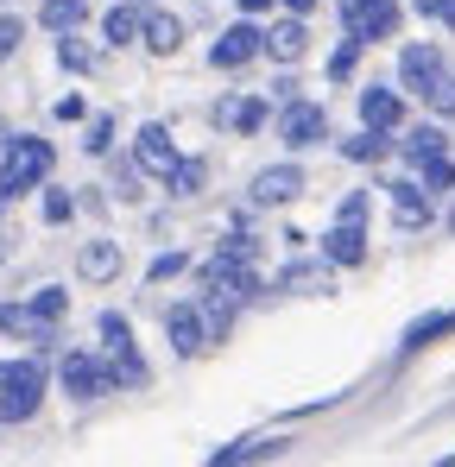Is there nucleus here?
Masks as SVG:
<instances>
[{
  "label": "nucleus",
  "mask_w": 455,
  "mask_h": 467,
  "mask_svg": "<svg viewBox=\"0 0 455 467\" xmlns=\"http://www.w3.org/2000/svg\"><path fill=\"white\" fill-rule=\"evenodd\" d=\"M45 177H51V146H45V140H32V133L6 140V152H0V202L38 190Z\"/></svg>",
  "instance_id": "nucleus-1"
},
{
  "label": "nucleus",
  "mask_w": 455,
  "mask_h": 467,
  "mask_svg": "<svg viewBox=\"0 0 455 467\" xmlns=\"http://www.w3.org/2000/svg\"><path fill=\"white\" fill-rule=\"evenodd\" d=\"M45 367L38 360H0V423H32L38 417Z\"/></svg>",
  "instance_id": "nucleus-2"
},
{
  "label": "nucleus",
  "mask_w": 455,
  "mask_h": 467,
  "mask_svg": "<svg viewBox=\"0 0 455 467\" xmlns=\"http://www.w3.org/2000/svg\"><path fill=\"white\" fill-rule=\"evenodd\" d=\"M342 19L354 45H379L398 32V0H342Z\"/></svg>",
  "instance_id": "nucleus-3"
},
{
  "label": "nucleus",
  "mask_w": 455,
  "mask_h": 467,
  "mask_svg": "<svg viewBox=\"0 0 455 467\" xmlns=\"http://www.w3.org/2000/svg\"><path fill=\"white\" fill-rule=\"evenodd\" d=\"M279 140L285 146H323L329 140V114H323V101H303V95H291L285 108H279Z\"/></svg>",
  "instance_id": "nucleus-4"
},
{
  "label": "nucleus",
  "mask_w": 455,
  "mask_h": 467,
  "mask_svg": "<svg viewBox=\"0 0 455 467\" xmlns=\"http://www.w3.org/2000/svg\"><path fill=\"white\" fill-rule=\"evenodd\" d=\"M164 335H171V348H177L184 360L209 348V322H203L196 304H171V310H164Z\"/></svg>",
  "instance_id": "nucleus-5"
},
{
  "label": "nucleus",
  "mask_w": 455,
  "mask_h": 467,
  "mask_svg": "<svg viewBox=\"0 0 455 467\" xmlns=\"http://www.w3.org/2000/svg\"><path fill=\"white\" fill-rule=\"evenodd\" d=\"M437 82H443V51H437V45H411V51L398 57V88L430 95Z\"/></svg>",
  "instance_id": "nucleus-6"
},
{
  "label": "nucleus",
  "mask_w": 455,
  "mask_h": 467,
  "mask_svg": "<svg viewBox=\"0 0 455 467\" xmlns=\"http://www.w3.org/2000/svg\"><path fill=\"white\" fill-rule=\"evenodd\" d=\"M253 57H259V26H253V19L228 26L222 38H216V51H209L216 70H240V64H253Z\"/></svg>",
  "instance_id": "nucleus-7"
},
{
  "label": "nucleus",
  "mask_w": 455,
  "mask_h": 467,
  "mask_svg": "<svg viewBox=\"0 0 455 467\" xmlns=\"http://www.w3.org/2000/svg\"><path fill=\"white\" fill-rule=\"evenodd\" d=\"M133 158H140V171H146V177H158V183L177 171V146H171V133H164L158 120H146V127H140V146H133Z\"/></svg>",
  "instance_id": "nucleus-8"
},
{
  "label": "nucleus",
  "mask_w": 455,
  "mask_h": 467,
  "mask_svg": "<svg viewBox=\"0 0 455 467\" xmlns=\"http://www.w3.org/2000/svg\"><path fill=\"white\" fill-rule=\"evenodd\" d=\"M259 51H272L279 64H298L303 51H310V26H303L298 13H291V19H279L272 32H259Z\"/></svg>",
  "instance_id": "nucleus-9"
},
{
  "label": "nucleus",
  "mask_w": 455,
  "mask_h": 467,
  "mask_svg": "<svg viewBox=\"0 0 455 467\" xmlns=\"http://www.w3.org/2000/svg\"><path fill=\"white\" fill-rule=\"evenodd\" d=\"M323 259L329 265H361L367 259V228L361 222H335V228L323 234Z\"/></svg>",
  "instance_id": "nucleus-10"
},
{
  "label": "nucleus",
  "mask_w": 455,
  "mask_h": 467,
  "mask_svg": "<svg viewBox=\"0 0 455 467\" xmlns=\"http://www.w3.org/2000/svg\"><path fill=\"white\" fill-rule=\"evenodd\" d=\"M405 120V101H398V88H361V127H374V133H392Z\"/></svg>",
  "instance_id": "nucleus-11"
},
{
  "label": "nucleus",
  "mask_w": 455,
  "mask_h": 467,
  "mask_svg": "<svg viewBox=\"0 0 455 467\" xmlns=\"http://www.w3.org/2000/svg\"><path fill=\"white\" fill-rule=\"evenodd\" d=\"M64 391H70V398H101V391H108L101 360H95V354H64Z\"/></svg>",
  "instance_id": "nucleus-12"
},
{
  "label": "nucleus",
  "mask_w": 455,
  "mask_h": 467,
  "mask_svg": "<svg viewBox=\"0 0 455 467\" xmlns=\"http://www.w3.org/2000/svg\"><path fill=\"white\" fill-rule=\"evenodd\" d=\"M76 272H82L89 285H108V278H121V240H89V246L76 253Z\"/></svg>",
  "instance_id": "nucleus-13"
},
{
  "label": "nucleus",
  "mask_w": 455,
  "mask_h": 467,
  "mask_svg": "<svg viewBox=\"0 0 455 467\" xmlns=\"http://www.w3.org/2000/svg\"><path fill=\"white\" fill-rule=\"evenodd\" d=\"M298 190H303V171H298V164H272V171H259V177H253V202H266V209H272V202H291Z\"/></svg>",
  "instance_id": "nucleus-14"
},
{
  "label": "nucleus",
  "mask_w": 455,
  "mask_h": 467,
  "mask_svg": "<svg viewBox=\"0 0 455 467\" xmlns=\"http://www.w3.org/2000/svg\"><path fill=\"white\" fill-rule=\"evenodd\" d=\"M140 38H146V51H158V57H177L184 19H177V13H140Z\"/></svg>",
  "instance_id": "nucleus-15"
},
{
  "label": "nucleus",
  "mask_w": 455,
  "mask_h": 467,
  "mask_svg": "<svg viewBox=\"0 0 455 467\" xmlns=\"http://www.w3.org/2000/svg\"><path fill=\"white\" fill-rule=\"evenodd\" d=\"M0 328H6V335H19V341H51V328H58V322H45L32 304H0Z\"/></svg>",
  "instance_id": "nucleus-16"
},
{
  "label": "nucleus",
  "mask_w": 455,
  "mask_h": 467,
  "mask_svg": "<svg viewBox=\"0 0 455 467\" xmlns=\"http://www.w3.org/2000/svg\"><path fill=\"white\" fill-rule=\"evenodd\" d=\"M386 190H392V202H398V228H405V234L430 222V190H418V183H405V177L386 183Z\"/></svg>",
  "instance_id": "nucleus-17"
},
{
  "label": "nucleus",
  "mask_w": 455,
  "mask_h": 467,
  "mask_svg": "<svg viewBox=\"0 0 455 467\" xmlns=\"http://www.w3.org/2000/svg\"><path fill=\"white\" fill-rule=\"evenodd\" d=\"M279 285H285V291H329V259H298V265H285Z\"/></svg>",
  "instance_id": "nucleus-18"
},
{
  "label": "nucleus",
  "mask_w": 455,
  "mask_h": 467,
  "mask_svg": "<svg viewBox=\"0 0 455 467\" xmlns=\"http://www.w3.org/2000/svg\"><path fill=\"white\" fill-rule=\"evenodd\" d=\"M285 442H272V436H247V442H228V449H216L209 462L216 467H234V462H259V455H279Z\"/></svg>",
  "instance_id": "nucleus-19"
},
{
  "label": "nucleus",
  "mask_w": 455,
  "mask_h": 467,
  "mask_svg": "<svg viewBox=\"0 0 455 467\" xmlns=\"http://www.w3.org/2000/svg\"><path fill=\"white\" fill-rule=\"evenodd\" d=\"M443 152H450L443 127H411V133H405V158H411V164H430V158H443Z\"/></svg>",
  "instance_id": "nucleus-20"
},
{
  "label": "nucleus",
  "mask_w": 455,
  "mask_h": 467,
  "mask_svg": "<svg viewBox=\"0 0 455 467\" xmlns=\"http://www.w3.org/2000/svg\"><path fill=\"white\" fill-rule=\"evenodd\" d=\"M45 32H76L82 19H89V0H45Z\"/></svg>",
  "instance_id": "nucleus-21"
},
{
  "label": "nucleus",
  "mask_w": 455,
  "mask_h": 467,
  "mask_svg": "<svg viewBox=\"0 0 455 467\" xmlns=\"http://www.w3.org/2000/svg\"><path fill=\"white\" fill-rule=\"evenodd\" d=\"M437 335H455V310H437V316H418L405 328V348H430Z\"/></svg>",
  "instance_id": "nucleus-22"
},
{
  "label": "nucleus",
  "mask_w": 455,
  "mask_h": 467,
  "mask_svg": "<svg viewBox=\"0 0 455 467\" xmlns=\"http://www.w3.org/2000/svg\"><path fill=\"white\" fill-rule=\"evenodd\" d=\"M101 32H108V45L121 51V45H133L140 38V6H114L108 19H101Z\"/></svg>",
  "instance_id": "nucleus-23"
},
{
  "label": "nucleus",
  "mask_w": 455,
  "mask_h": 467,
  "mask_svg": "<svg viewBox=\"0 0 455 467\" xmlns=\"http://www.w3.org/2000/svg\"><path fill=\"white\" fill-rule=\"evenodd\" d=\"M216 120H228L234 133H259V127H266V101H234V108H216Z\"/></svg>",
  "instance_id": "nucleus-24"
},
{
  "label": "nucleus",
  "mask_w": 455,
  "mask_h": 467,
  "mask_svg": "<svg viewBox=\"0 0 455 467\" xmlns=\"http://www.w3.org/2000/svg\"><path fill=\"white\" fill-rule=\"evenodd\" d=\"M58 64L82 77V70H95V51H89V45H76V32H58Z\"/></svg>",
  "instance_id": "nucleus-25"
},
{
  "label": "nucleus",
  "mask_w": 455,
  "mask_h": 467,
  "mask_svg": "<svg viewBox=\"0 0 455 467\" xmlns=\"http://www.w3.org/2000/svg\"><path fill=\"white\" fill-rule=\"evenodd\" d=\"M342 152L354 158V164H374V158H386V133H374V127H367V133H354Z\"/></svg>",
  "instance_id": "nucleus-26"
},
{
  "label": "nucleus",
  "mask_w": 455,
  "mask_h": 467,
  "mask_svg": "<svg viewBox=\"0 0 455 467\" xmlns=\"http://www.w3.org/2000/svg\"><path fill=\"white\" fill-rule=\"evenodd\" d=\"M424 171V190H455V158L443 152V158H430V164H418Z\"/></svg>",
  "instance_id": "nucleus-27"
},
{
  "label": "nucleus",
  "mask_w": 455,
  "mask_h": 467,
  "mask_svg": "<svg viewBox=\"0 0 455 467\" xmlns=\"http://www.w3.org/2000/svg\"><path fill=\"white\" fill-rule=\"evenodd\" d=\"M32 310L45 316V322H58V316L70 310V291H58V285H45V291H38V297H32Z\"/></svg>",
  "instance_id": "nucleus-28"
},
{
  "label": "nucleus",
  "mask_w": 455,
  "mask_h": 467,
  "mask_svg": "<svg viewBox=\"0 0 455 467\" xmlns=\"http://www.w3.org/2000/svg\"><path fill=\"white\" fill-rule=\"evenodd\" d=\"M101 341H108V348H133V322H127V316H101Z\"/></svg>",
  "instance_id": "nucleus-29"
},
{
  "label": "nucleus",
  "mask_w": 455,
  "mask_h": 467,
  "mask_svg": "<svg viewBox=\"0 0 455 467\" xmlns=\"http://www.w3.org/2000/svg\"><path fill=\"white\" fill-rule=\"evenodd\" d=\"M19 38H26V26H19L13 13H0V64H6V57L19 51Z\"/></svg>",
  "instance_id": "nucleus-30"
},
{
  "label": "nucleus",
  "mask_w": 455,
  "mask_h": 467,
  "mask_svg": "<svg viewBox=\"0 0 455 467\" xmlns=\"http://www.w3.org/2000/svg\"><path fill=\"white\" fill-rule=\"evenodd\" d=\"M184 265H190V259H184V253H158V259H152V285H164V278H177V272H184Z\"/></svg>",
  "instance_id": "nucleus-31"
},
{
  "label": "nucleus",
  "mask_w": 455,
  "mask_h": 467,
  "mask_svg": "<svg viewBox=\"0 0 455 467\" xmlns=\"http://www.w3.org/2000/svg\"><path fill=\"white\" fill-rule=\"evenodd\" d=\"M354 57H361V45L348 38V45H342V51L329 57V77H335V82H348V77H354Z\"/></svg>",
  "instance_id": "nucleus-32"
},
{
  "label": "nucleus",
  "mask_w": 455,
  "mask_h": 467,
  "mask_svg": "<svg viewBox=\"0 0 455 467\" xmlns=\"http://www.w3.org/2000/svg\"><path fill=\"white\" fill-rule=\"evenodd\" d=\"M424 101H430L437 114H455V77H450V70H443V82H437V88H430Z\"/></svg>",
  "instance_id": "nucleus-33"
},
{
  "label": "nucleus",
  "mask_w": 455,
  "mask_h": 467,
  "mask_svg": "<svg viewBox=\"0 0 455 467\" xmlns=\"http://www.w3.org/2000/svg\"><path fill=\"white\" fill-rule=\"evenodd\" d=\"M70 196H64V190H51V196H45V222H70Z\"/></svg>",
  "instance_id": "nucleus-34"
},
{
  "label": "nucleus",
  "mask_w": 455,
  "mask_h": 467,
  "mask_svg": "<svg viewBox=\"0 0 455 467\" xmlns=\"http://www.w3.org/2000/svg\"><path fill=\"white\" fill-rule=\"evenodd\" d=\"M108 140H114V120H95V127H89V140H82V146H89V152H108Z\"/></svg>",
  "instance_id": "nucleus-35"
},
{
  "label": "nucleus",
  "mask_w": 455,
  "mask_h": 467,
  "mask_svg": "<svg viewBox=\"0 0 455 467\" xmlns=\"http://www.w3.org/2000/svg\"><path fill=\"white\" fill-rule=\"evenodd\" d=\"M342 222H367V196H361V190L342 202Z\"/></svg>",
  "instance_id": "nucleus-36"
},
{
  "label": "nucleus",
  "mask_w": 455,
  "mask_h": 467,
  "mask_svg": "<svg viewBox=\"0 0 455 467\" xmlns=\"http://www.w3.org/2000/svg\"><path fill=\"white\" fill-rule=\"evenodd\" d=\"M114 190H121V196H140V171H133V164H121V183H114Z\"/></svg>",
  "instance_id": "nucleus-37"
},
{
  "label": "nucleus",
  "mask_w": 455,
  "mask_h": 467,
  "mask_svg": "<svg viewBox=\"0 0 455 467\" xmlns=\"http://www.w3.org/2000/svg\"><path fill=\"white\" fill-rule=\"evenodd\" d=\"M437 19H443V26L455 32V0H443V6H437Z\"/></svg>",
  "instance_id": "nucleus-38"
},
{
  "label": "nucleus",
  "mask_w": 455,
  "mask_h": 467,
  "mask_svg": "<svg viewBox=\"0 0 455 467\" xmlns=\"http://www.w3.org/2000/svg\"><path fill=\"white\" fill-rule=\"evenodd\" d=\"M266 6H272V0H240V13H247V19H253V13H266Z\"/></svg>",
  "instance_id": "nucleus-39"
},
{
  "label": "nucleus",
  "mask_w": 455,
  "mask_h": 467,
  "mask_svg": "<svg viewBox=\"0 0 455 467\" xmlns=\"http://www.w3.org/2000/svg\"><path fill=\"white\" fill-rule=\"evenodd\" d=\"M285 6H291V13H298V19H303V13H310V6H316V0H285Z\"/></svg>",
  "instance_id": "nucleus-40"
},
{
  "label": "nucleus",
  "mask_w": 455,
  "mask_h": 467,
  "mask_svg": "<svg viewBox=\"0 0 455 467\" xmlns=\"http://www.w3.org/2000/svg\"><path fill=\"white\" fill-rule=\"evenodd\" d=\"M411 6H418V13H437V6H443V0H411Z\"/></svg>",
  "instance_id": "nucleus-41"
},
{
  "label": "nucleus",
  "mask_w": 455,
  "mask_h": 467,
  "mask_svg": "<svg viewBox=\"0 0 455 467\" xmlns=\"http://www.w3.org/2000/svg\"><path fill=\"white\" fill-rule=\"evenodd\" d=\"M450 228H455V215H450Z\"/></svg>",
  "instance_id": "nucleus-42"
}]
</instances>
